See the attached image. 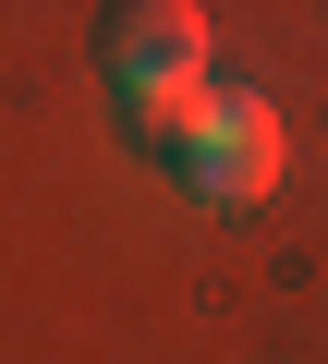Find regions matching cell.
<instances>
[{
  "label": "cell",
  "mask_w": 328,
  "mask_h": 364,
  "mask_svg": "<svg viewBox=\"0 0 328 364\" xmlns=\"http://www.w3.org/2000/svg\"><path fill=\"white\" fill-rule=\"evenodd\" d=\"M97 73H110V97L171 146L219 85H207V13L195 0H110V25H97Z\"/></svg>",
  "instance_id": "6da1fadb"
},
{
  "label": "cell",
  "mask_w": 328,
  "mask_h": 364,
  "mask_svg": "<svg viewBox=\"0 0 328 364\" xmlns=\"http://www.w3.org/2000/svg\"><path fill=\"white\" fill-rule=\"evenodd\" d=\"M171 170H183V195L219 207V219L268 207V195H280V109H268L255 85H219V97L171 134Z\"/></svg>",
  "instance_id": "7a4b0ae2"
}]
</instances>
